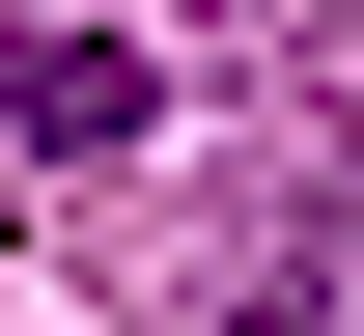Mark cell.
<instances>
[{
  "label": "cell",
  "mask_w": 364,
  "mask_h": 336,
  "mask_svg": "<svg viewBox=\"0 0 364 336\" xmlns=\"http://www.w3.org/2000/svg\"><path fill=\"white\" fill-rule=\"evenodd\" d=\"M252 336H336V308H252Z\"/></svg>",
  "instance_id": "7a4b0ae2"
},
{
  "label": "cell",
  "mask_w": 364,
  "mask_h": 336,
  "mask_svg": "<svg viewBox=\"0 0 364 336\" xmlns=\"http://www.w3.org/2000/svg\"><path fill=\"white\" fill-rule=\"evenodd\" d=\"M140 112H168V56H140V28H28V56H0V141H28V168H112Z\"/></svg>",
  "instance_id": "6da1fadb"
}]
</instances>
